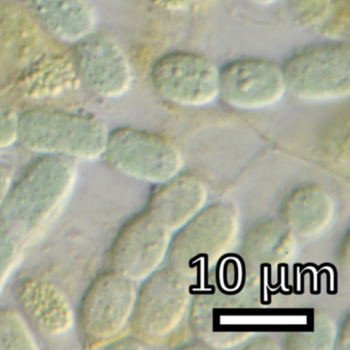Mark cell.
Returning <instances> with one entry per match:
<instances>
[{"label":"cell","mask_w":350,"mask_h":350,"mask_svg":"<svg viewBox=\"0 0 350 350\" xmlns=\"http://www.w3.org/2000/svg\"><path fill=\"white\" fill-rule=\"evenodd\" d=\"M77 177L75 159L40 155L12 184L0 208V228L23 247L32 243L58 218Z\"/></svg>","instance_id":"1"},{"label":"cell","mask_w":350,"mask_h":350,"mask_svg":"<svg viewBox=\"0 0 350 350\" xmlns=\"http://www.w3.org/2000/svg\"><path fill=\"white\" fill-rule=\"evenodd\" d=\"M109 133L93 114L34 107L19 114L17 143L40 155L91 161L103 157Z\"/></svg>","instance_id":"2"},{"label":"cell","mask_w":350,"mask_h":350,"mask_svg":"<svg viewBox=\"0 0 350 350\" xmlns=\"http://www.w3.org/2000/svg\"><path fill=\"white\" fill-rule=\"evenodd\" d=\"M286 94L307 103H334L350 96V50L343 42L306 46L282 66Z\"/></svg>","instance_id":"3"},{"label":"cell","mask_w":350,"mask_h":350,"mask_svg":"<svg viewBox=\"0 0 350 350\" xmlns=\"http://www.w3.org/2000/svg\"><path fill=\"white\" fill-rule=\"evenodd\" d=\"M239 231L235 211L227 204L202 208L178 230L170 243V268L187 278L217 263L227 253Z\"/></svg>","instance_id":"4"},{"label":"cell","mask_w":350,"mask_h":350,"mask_svg":"<svg viewBox=\"0 0 350 350\" xmlns=\"http://www.w3.org/2000/svg\"><path fill=\"white\" fill-rule=\"evenodd\" d=\"M103 159L118 173L154 185L181 173L185 163L173 140L130 126L109 133Z\"/></svg>","instance_id":"5"},{"label":"cell","mask_w":350,"mask_h":350,"mask_svg":"<svg viewBox=\"0 0 350 350\" xmlns=\"http://www.w3.org/2000/svg\"><path fill=\"white\" fill-rule=\"evenodd\" d=\"M188 278L172 268L157 269L138 291L130 327L146 345L167 341L185 319L190 304Z\"/></svg>","instance_id":"6"},{"label":"cell","mask_w":350,"mask_h":350,"mask_svg":"<svg viewBox=\"0 0 350 350\" xmlns=\"http://www.w3.org/2000/svg\"><path fill=\"white\" fill-rule=\"evenodd\" d=\"M138 290L136 282L114 270L98 275L83 295L79 323L85 343L108 345L130 325Z\"/></svg>","instance_id":"7"},{"label":"cell","mask_w":350,"mask_h":350,"mask_svg":"<svg viewBox=\"0 0 350 350\" xmlns=\"http://www.w3.org/2000/svg\"><path fill=\"white\" fill-rule=\"evenodd\" d=\"M219 73L220 69L206 56L179 51L157 59L150 79L153 89L163 101L198 109L219 99Z\"/></svg>","instance_id":"8"},{"label":"cell","mask_w":350,"mask_h":350,"mask_svg":"<svg viewBox=\"0 0 350 350\" xmlns=\"http://www.w3.org/2000/svg\"><path fill=\"white\" fill-rule=\"evenodd\" d=\"M71 61L79 83L96 97L120 99L134 85V67L128 53L105 32H93L75 44Z\"/></svg>","instance_id":"9"},{"label":"cell","mask_w":350,"mask_h":350,"mask_svg":"<svg viewBox=\"0 0 350 350\" xmlns=\"http://www.w3.org/2000/svg\"><path fill=\"white\" fill-rule=\"evenodd\" d=\"M286 95L282 66L260 58L231 61L219 73V99L239 111L269 109Z\"/></svg>","instance_id":"10"},{"label":"cell","mask_w":350,"mask_h":350,"mask_svg":"<svg viewBox=\"0 0 350 350\" xmlns=\"http://www.w3.org/2000/svg\"><path fill=\"white\" fill-rule=\"evenodd\" d=\"M171 232L145 211L131 219L116 237L112 270L134 282H144L167 258Z\"/></svg>","instance_id":"11"},{"label":"cell","mask_w":350,"mask_h":350,"mask_svg":"<svg viewBox=\"0 0 350 350\" xmlns=\"http://www.w3.org/2000/svg\"><path fill=\"white\" fill-rule=\"evenodd\" d=\"M208 196V187L200 177L180 173L157 185L145 211L170 232H174L204 208Z\"/></svg>","instance_id":"12"},{"label":"cell","mask_w":350,"mask_h":350,"mask_svg":"<svg viewBox=\"0 0 350 350\" xmlns=\"http://www.w3.org/2000/svg\"><path fill=\"white\" fill-rule=\"evenodd\" d=\"M36 19L52 38L75 46L96 31L97 11L91 0H30Z\"/></svg>","instance_id":"13"},{"label":"cell","mask_w":350,"mask_h":350,"mask_svg":"<svg viewBox=\"0 0 350 350\" xmlns=\"http://www.w3.org/2000/svg\"><path fill=\"white\" fill-rule=\"evenodd\" d=\"M18 302L26 317L42 333L60 336L72 327V308L65 295L50 282L27 280L17 286Z\"/></svg>","instance_id":"14"},{"label":"cell","mask_w":350,"mask_h":350,"mask_svg":"<svg viewBox=\"0 0 350 350\" xmlns=\"http://www.w3.org/2000/svg\"><path fill=\"white\" fill-rule=\"evenodd\" d=\"M284 208H288L284 217L292 228L300 233H310L329 223L333 206L327 192L311 185L295 190Z\"/></svg>","instance_id":"15"},{"label":"cell","mask_w":350,"mask_h":350,"mask_svg":"<svg viewBox=\"0 0 350 350\" xmlns=\"http://www.w3.org/2000/svg\"><path fill=\"white\" fill-rule=\"evenodd\" d=\"M27 323L17 311L0 308V349H38Z\"/></svg>","instance_id":"16"},{"label":"cell","mask_w":350,"mask_h":350,"mask_svg":"<svg viewBox=\"0 0 350 350\" xmlns=\"http://www.w3.org/2000/svg\"><path fill=\"white\" fill-rule=\"evenodd\" d=\"M331 0H288L293 20L306 28L321 27L329 18Z\"/></svg>","instance_id":"17"},{"label":"cell","mask_w":350,"mask_h":350,"mask_svg":"<svg viewBox=\"0 0 350 350\" xmlns=\"http://www.w3.org/2000/svg\"><path fill=\"white\" fill-rule=\"evenodd\" d=\"M23 245L0 228V295L15 268L19 265Z\"/></svg>","instance_id":"18"},{"label":"cell","mask_w":350,"mask_h":350,"mask_svg":"<svg viewBox=\"0 0 350 350\" xmlns=\"http://www.w3.org/2000/svg\"><path fill=\"white\" fill-rule=\"evenodd\" d=\"M19 114L0 102V149L9 148L18 142Z\"/></svg>","instance_id":"19"},{"label":"cell","mask_w":350,"mask_h":350,"mask_svg":"<svg viewBox=\"0 0 350 350\" xmlns=\"http://www.w3.org/2000/svg\"><path fill=\"white\" fill-rule=\"evenodd\" d=\"M204 0H150V3L163 11L169 13H185L191 11Z\"/></svg>","instance_id":"20"},{"label":"cell","mask_w":350,"mask_h":350,"mask_svg":"<svg viewBox=\"0 0 350 350\" xmlns=\"http://www.w3.org/2000/svg\"><path fill=\"white\" fill-rule=\"evenodd\" d=\"M13 180L14 172L11 165L5 161H0V208L9 194Z\"/></svg>","instance_id":"21"},{"label":"cell","mask_w":350,"mask_h":350,"mask_svg":"<svg viewBox=\"0 0 350 350\" xmlns=\"http://www.w3.org/2000/svg\"><path fill=\"white\" fill-rule=\"evenodd\" d=\"M110 349H126V348H130V349H136V348H144V346L141 345H146V344L143 343L141 340H139L138 338H126V339H116L114 340L113 342L109 343Z\"/></svg>","instance_id":"22"},{"label":"cell","mask_w":350,"mask_h":350,"mask_svg":"<svg viewBox=\"0 0 350 350\" xmlns=\"http://www.w3.org/2000/svg\"><path fill=\"white\" fill-rule=\"evenodd\" d=\"M252 5H257V7L268 8L278 3L280 0H245Z\"/></svg>","instance_id":"23"}]
</instances>
